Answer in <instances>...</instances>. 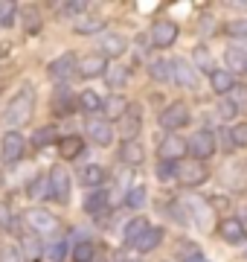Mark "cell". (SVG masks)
Here are the masks:
<instances>
[{"label":"cell","instance_id":"18","mask_svg":"<svg viewBox=\"0 0 247 262\" xmlns=\"http://www.w3.org/2000/svg\"><path fill=\"white\" fill-rule=\"evenodd\" d=\"M171 79L181 84V88H195V82H198V76H195V64L186 61V58H178V61H175V73H171Z\"/></svg>","mask_w":247,"mask_h":262},{"label":"cell","instance_id":"38","mask_svg":"<svg viewBox=\"0 0 247 262\" xmlns=\"http://www.w3.org/2000/svg\"><path fill=\"white\" fill-rule=\"evenodd\" d=\"M145 187H131L128 189V195H125V204L131 207V210H137V207H143L145 204Z\"/></svg>","mask_w":247,"mask_h":262},{"label":"cell","instance_id":"45","mask_svg":"<svg viewBox=\"0 0 247 262\" xmlns=\"http://www.w3.org/2000/svg\"><path fill=\"white\" fill-rule=\"evenodd\" d=\"M183 262H209L204 253H198V251H192V253H183Z\"/></svg>","mask_w":247,"mask_h":262},{"label":"cell","instance_id":"6","mask_svg":"<svg viewBox=\"0 0 247 262\" xmlns=\"http://www.w3.org/2000/svg\"><path fill=\"white\" fill-rule=\"evenodd\" d=\"M207 175L209 172L201 160H181L178 163V181H181L183 187H201L207 181Z\"/></svg>","mask_w":247,"mask_h":262},{"label":"cell","instance_id":"28","mask_svg":"<svg viewBox=\"0 0 247 262\" xmlns=\"http://www.w3.org/2000/svg\"><path fill=\"white\" fill-rule=\"evenodd\" d=\"M56 140H61V134H58L56 125H41V128L32 134V146H35V149H47L50 143H56Z\"/></svg>","mask_w":247,"mask_h":262},{"label":"cell","instance_id":"8","mask_svg":"<svg viewBox=\"0 0 247 262\" xmlns=\"http://www.w3.org/2000/svg\"><path fill=\"white\" fill-rule=\"evenodd\" d=\"M152 47L157 50H166L171 47L175 41H178V24L175 20H154V27H152Z\"/></svg>","mask_w":247,"mask_h":262},{"label":"cell","instance_id":"19","mask_svg":"<svg viewBox=\"0 0 247 262\" xmlns=\"http://www.w3.org/2000/svg\"><path fill=\"white\" fill-rule=\"evenodd\" d=\"M218 233H221V239L224 242H230V245H241L244 242V225L238 222V219H224L221 222V227H218Z\"/></svg>","mask_w":247,"mask_h":262},{"label":"cell","instance_id":"41","mask_svg":"<svg viewBox=\"0 0 247 262\" xmlns=\"http://www.w3.org/2000/svg\"><path fill=\"white\" fill-rule=\"evenodd\" d=\"M218 114H221V120H233L238 114V105L233 102V99H224V102L218 105Z\"/></svg>","mask_w":247,"mask_h":262},{"label":"cell","instance_id":"29","mask_svg":"<svg viewBox=\"0 0 247 262\" xmlns=\"http://www.w3.org/2000/svg\"><path fill=\"white\" fill-rule=\"evenodd\" d=\"M73 29H76V35H96V32H102L105 29V18H96V15H90V18H79L76 24H73Z\"/></svg>","mask_w":247,"mask_h":262},{"label":"cell","instance_id":"34","mask_svg":"<svg viewBox=\"0 0 247 262\" xmlns=\"http://www.w3.org/2000/svg\"><path fill=\"white\" fill-rule=\"evenodd\" d=\"M137 134H140V114H137V108H131L122 120V137L125 140H134Z\"/></svg>","mask_w":247,"mask_h":262},{"label":"cell","instance_id":"44","mask_svg":"<svg viewBox=\"0 0 247 262\" xmlns=\"http://www.w3.org/2000/svg\"><path fill=\"white\" fill-rule=\"evenodd\" d=\"M23 256H20L18 248H9V251H3V256H0V262H20Z\"/></svg>","mask_w":247,"mask_h":262},{"label":"cell","instance_id":"3","mask_svg":"<svg viewBox=\"0 0 247 262\" xmlns=\"http://www.w3.org/2000/svg\"><path fill=\"white\" fill-rule=\"evenodd\" d=\"M23 222L35 233H56L58 230V219L53 213H47L44 207H29L27 213H23Z\"/></svg>","mask_w":247,"mask_h":262},{"label":"cell","instance_id":"5","mask_svg":"<svg viewBox=\"0 0 247 262\" xmlns=\"http://www.w3.org/2000/svg\"><path fill=\"white\" fill-rule=\"evenodd\" d=\"M70 189H73V184H70V172H67L64 166H53L50 169V192H53V201L67 204V201H70Z\"/></svg>","mask_w":247,"mask_h":262},{"label":"cell","instance_id":"17","mask_svg":"<svg viewBox=\"0 0 247 262\" xmlns=\"http://www.w3.org/2000/svg\"><path fill=\"white\" fill-rule=\"evenodd\" d=\"M125 50H128V41L119 32H108L102 38V56L105 58H119V56H125Z\"/></svg>","mask_w":247,"mask_h":262},{"label":"cell","instance_id":"36","mask_svg":"<svg viewBox=\"0 0 247 262\" xmlns=\"http://www.w3.org/2000/svg\"><path fill=\"white\" fill-rule=\"evenodd\" d=\"M224 58H227V67H233V70H247V53L238 47H230L227 53H224Z\"/></svg>","mask_w":247,"mask_h":262},{"label":"cell","instance_id":"33","mask_svg":"<svg viewBox=\"0 0 247 262\" xmlns=\"http://www.w3.org/2000/svg\"><path fill=\"white\" fill-rule=\"evenodd\" d=\"M105 82H108V88H114V91H119V88H125V82H128V67H108V73H105Z\"/></svg>","mask_w":247,"mask_h":262},{"label":"cell","instance_id":"1","mask_svg":"<svg viewBox=\"0 0 247 262\" xmlns=\"http://www.w3.org/2000/svg\"><path fill=\"white\" fill-rule=\"evenodd\" d=\"M32 111H35V94L29 88H23L20 94H15V99L6 108V125H9V131H18L20 125H27L32 120Z\"/></svg>","mask_w":247,"mask_h":262},{"label":"cell","instance_id":"35","mask_svg":"<svg viewBox=\"0 0 247 262\" xmlns=\"http://www.w3.org/2000/svg\"><path fill=\"white\" fill-rule=\"evenodd\" d=\"M47 256H50L53 262H64L67 256H73V251H70L67 239H56L53 245H47Z\"/></svg>","mask_w":247,"mask_h":262},{"label":"cell","instance_id":"31","mask_svg":"<svg viewBox=\"0 0 247 262\" xmlns=\"http://www.w3.org/2000/svg\"><path fill=\"white\" fill-rule=\"evenodd\" d=\"M102 105H105V99L96 94V91H82V94H79V108L85 114H99Z\"/></svg>","mask_w":247,"mask_h":262},{"label":"cell","instance_id":"42","mask_svg":"<svg viewBox=\"0 0 247 262\" xmlns=\"http://www.w3.org/2000/svg\"><path fill=\"white\" fill-rule=\"evenodd\" d=\"M230 137H233L236 146H247V122H238L236 128L230 131Z\"/></svg>","mask_w":247,"mask_h":262},{"label":"cell","instance_id":"26","mask_svg":"<svg viewBox=\"0 0 247 262\" xmlns=\"http://www.w3.org/2000/svg\"><path fill=\"white\" fill-rule=\"evenodd\" d=\"M171 73H175V61H166V58H154L149 64V76L154 82H169Z\"/></svg>","mask_w":247,"mask_h":262},{"label":"cell","instance_id":"43","mask_svg":"<svg viewBox=\"0 0 247 262\" xmlns=\"http://www.w3.org/2000/svg\"><path fill=\"white\" fill-rule=\"evenodd\" d=\"M230 35H238V38H247V18H238L230 24Z\"/></svg>","mask_w":247,"mask_h":262},{"label":"cell","instance_id":"9","mask_svg":"<svg viewBox=\"0 0 247 262\" xmlns=\"http://www.w3.org/2000/svg\"><path fill=\"white\" fill-rule=\"evenodd\" d=\"M50 79H56V82H67L73 73H79V58L73 56V53H64V56H58L50 61L47 67Z\"/></svg>","mask_w":247,"mask_h":262},{"label":"cell","instance_id":"20","mask_svg":"<svg viewBox=\"0 0 247 262\" xmlns=\"http://www.w3.org/2000/svg\"><path fill=\"white\" fill-rule=\"evenodd\" d=\"M119 160H122L125 166H140L145 160V151H143V146L137 140H125L122 146H119Z\"/></svg>","mask_w":247,"mask_h":262},{"label":"cell","instance_id":"37","mask_svg":"<svg viewBox=\"0 0 247 262\" xmlns=\"http://www.w3.org/2000/svg\"><path fill=\"white\" fill-rule=\"evenodd\" d=\"M96 259V248L93 242H79L73 248V262H93Z\"/></svg>","mask_w":247,"mask_h":262},{"label":"cell","instance_id":"12","mask_svg":"<svg viewBox=\"0 0 247 262\" xmlns=\"http://www.w3.org/2000/svg\"><path fill=\"white\" fill-rule=\"evenodd\" d=\"M108 73V58L102 53H90L79 61V76L82 79H96V76H105Z\"/></svg>","mask_w":247,"mask_h":262},{"label":"cell","instance_id":"40","mask_svg":"<svg viewBox=\"0 0 247 262\" xmlns=\"http://www.w3.org/2000/svg\"><path fill=\"white\" fill-rule=\"evenodd\" d=\"M157 178L160 181H169V178H178V163H163L157 166Z\"/></svg>","mask_w":247,"mask_h":262},{"label":"cell","instance_id":"23","mask_svg":"<svg viewBox=\"0 0 247 262\" xmlns=\"http://www.w3.org/2000/svg\"><path fill=\"white\" fill-rule=\"evenodd\" d=\"M73 105H79L76 99H73V94H70V88H58L56 94H53V111L61 114V117H67V114L73 111Z\"/></svg>","mask_w":247,"mask_h":262},{"label":"cell","instance_id":"4","mask_svg":"<svg viewBox=\"0 0 247 262\" xmlns=\"http://www.w3.org/2000/svg\"><path fill=\"white\" fill-rule=\"evenodd\" d=\"M157 155H160L163 163H178V160H183L189 155V140H183L178 134H169V137H163Z\"/></svg>","mask_w":247,"mask_h":262},{"label":"cell","instance_id":"24","mask_svg":"<svg viewBox=\"0 0 247 262\" xmlns=\"http://www.w3.org/2000/svg\"><path fill=\"white\" fill-rule=\"evenodd\" d=\"M102 210H108V192L105 189H90L85 195V213L99 215Z\"/></svg>","mask_w":247,"mask_h":262},{"label":"cell","instance_id":"11","mask_svg":"<svg viewBox=\"0 0 247 262\" xmlns=\"http://www.w3.org/2000/svg\"><path fill=\"white\" fill-rule=\"evenodd\" d=\"M189 151L195 155V160H207L215 155V137L212 131H195L189 137Z\"/></svg>","mask_w":247,"mask_h":262},{"label":"cell","instance_id":"22","mask_svg":"<svg viewBox=\"0 0 247 262\" xmlns=\"http://www.w3.org/2000/svg\"><path fill=\"white\" fill-rule=\"evenodd\" d=\"M209 88H212V94H230L233 88H236V79H233V73L230 70H215V73L209 76Z\"/></svg>","mask_w":247,"mask_h":262},{"label":"cell","instance_id":"25","mask_svg":"<svg viewBox=\"0 0 247 262\" xmlns=\"http://www.w3.org/2000/svg\"><path fill=\"white\" fill-rule=\"evenodd\" d=\"M27 195L32 198V201H41V198H53V192H50V175H35V178L29 181Z\"/></svg>","mask_w":247,"mask_h":262},{"label":"cell","instance_id":"2","mask_svg":"<svg viewBox=\"0 0 247 262\" xmlns=\"http://www.w3.org/2000/svg\"><path fill=\"white\" fill-rule=\"evenodd\" d=\"M23 151H27V137L20 131H6L3 140H0V158L6 166H15L23 160Z\"/></svg>","mask_w":247,"mask_h":262},{"label":"cell","instance_id":"30","mask_svg":"<svg viewBox=\"0 0 247 262\" xmlns=\"http://www.w3.org/2000/svg\"><path fill=\"white\" fill-rule=\"evenodd\" d=\"M192 64H195V70H207L209 76L215 73V61H212V53H209L204 44H198V47H195V53H192Z\"/></svg>","mask_w":247,"mask_h":262},{"label":"cell","instance_id":"14","mask_svg":"<svg viewBox=\"0 0 247 262\" xmlns=\"http://www.w3.org/2000/svg\"><path fill=\"white\" fill-rule=\"evenodd\" d=\"M58 155L61 160H76L85 155V137H79V134H64L61 140H58Z\"/></svg>","mask_w":247,"mask_h":262},{"label":"cell","instance_id":"10","mask_svg":"<svg viewBox=\"0 0 247 262\" xmlns=\"http://www.w3.org/2000/svg\"><path fill=\"white\" fill-rule=\"evenodd\" d=\"M85 134L96 143V146H111V143H114V128H111V122L108 120H96V117H90V120L85 122Z\"/></svg>","mask_w":247,"mask_h":262},{"label":"cell","instance_id":"39","mask_svg":"<svg viewBox=\"0 0 247 262\" xmlns=\"http://www.w3.org/2000/svg\"><path fill=\"white\" fill-rule=\"evenodd\" d=\"M18 18V6L15 3H0V27H12Z\"/></svg>","mask_w":247,"mask_h":262},{"label":"cell","instance_id":"32","mask_svg":"<svg viewBox=\"0 0 247 262\" xmlns=\"http://www.w3.org/2000/svg\"><path fill=\"white\" fill-rule=\"evenodd\" d=\"M160 242H163V227H152V230H149L140 242L134 245V248H137V253H152Z\"/></svg>","mask_w":247,"mask_h":262},{"label":"cell","instance_id":"27","mask_svg":"<svg viewBox=\"0 0 247 262\" xmlns=\"http://www.w3.org/2000/svg\"><path fill=\"white\" fill-rule=\"evenodd\" d=\"M189 210L201 230H212V207H207V201H192Z\"/></svg>","mask_w":247,"mask_h":262},{"label":"cell","instance_id":"13","mask_svg":"<svg viewBox=\"0 0 247 262\" xmlns=\"http://www.w3.org/2000/svg\"><path fill=\"white\" fill-rule=\"evenodd\" d=\"M18 251H20V256H23L27 262H41L44 259V253H47V248H44V242L38 239V233H27L23 239H20Z\"/></svg>","mask_w":247,"mask_h":262},{"label":"cell","instance_id":"16","mask_svg":"<svg viewBox=\"0 0 247 262\" xmlns=\"http://www.w3.org/2000/svg\"><path fill=\"white\" fill-rule=\"evenodd\" d=\"M149 230H152V225H149V219H145V215H137V219H131V222L125 225V230H122L125 245H137L145 233H149Z\"/></svg>","mask_w":247,"mask_h":262},{"label":"cell","instance_id":"15","mask_svg":"<svg viewBox=\"0 0 247 262\" xmlns=\"http://www.w3.org/2000/svg\"><path fill=\"white\" fill-rule=\"evenodd\" d=\"M131 111V105H128V99H125L122 94H111L108 99H105L102 105V114H105V120L111 122V120H125V114Z\"/></svg>","mask_w":247,"mask_h":262},{"label":"cell","instance_id":"7","mask_svg":"<svg viewBox=\"0 0 247 262\" xmlns=\"http://www.w3.org/2000/svg\"><path fill=\"white\" fill-rule=\"evenodd\" d=\"M189 105L186 102H171V105H166V111L160 114V125L166 131H178V128H183L186 122H189Z\"/></svg>","mask_w":247,"mask_h":262},{"label":"cell","instance_id":"21","mask_svg":"<svg viewBox=\"0 0 247 262\" xmlns=\"http://www.w3.org/2000/svg\"><path fill=\"white\" fill-rule=\"evenodd\" d=\"M105 178H108V175H105V169L99 166V163H87V166L79 172V181H82L87 189H99L105 184Z\"/></svg>","mask_w":247,"mask_h":262},{"label":"cell","instance_id":"46","mask_svg":"<svg viewBox=\"0 0 247 262\" xmlns=\"http://www.w3.org/2000/svg\"><path fill=\"white\" fill-rule=\"evenodd\" d=\"M64 9H67V12H73V15H79V12H85V9H87V3H67Z\"/></svg>","mask_w":247,"mask_h":262},{"label":"cell","instance_id":"47","mask_svg":"<svg viewBox=\"0 0 247 262\" xmlns=\"http://www.w3.org/2000/svg\"><path fill=\"white\" fill-rule=\"evenodd\" d=\"M244 256H247V248H244Z\"/></svg>","mask_w":247,"mask_h":262}]
</instances>
